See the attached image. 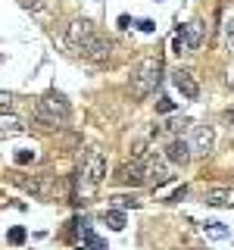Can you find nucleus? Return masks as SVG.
I'll return each mask as SVG.
<instances>
[{
    "label": "nucleus",
    "instance_id": "nucleus-25",
    "mask_svg": "<svg viewBox=\"0 0 234 250\" xmlns=\"http://www.w3.org/2000/svg\"><path fill=\"white\" fill-rule=\"evenodd\" d=\"M225 82H228V88H231V91H234V66H231V69H228V78H225Z\"/></svg>",
    "mask_w": 234,
    "mask_h": 250
},
{
    "label": "nucleus",
    "instance_id": "nucleus-20",
    "mask_svg": "<svg viewBox=\"0 0 234 250\" xmlns=\"http://www.w3.org/2000/svg\"><path fill=\"white\" fill-rule=\"evenodd\" d=\"M22 6H25V10H41L44 0H22Z\"/></svg>",
    "mask_w": 234,
    "mask_h": 250
},
{
    "label": "nucleus",
    "instance_id": "nucleus-12",
    "mask_svg": "<svg viewBox=\"0 0 234 250\" xmlns=\"http://www.w3.org/2000/svg\"><path fill=\"white\" fill-rule=\"evenodd\" d=\"M25 128L19 116H10V113H0V135H19Z\"/></svg>",
    "mask_w": 234,
    "mask_h": 250
},
{
    "label": "nucleus",
    "instance_id": "nucleus-22",
    "mask_svg": "<svg viewBox=\"0 0 234 250\" xmlns=\"http://www.w3.org/2000/svg\"><path fill=\"white\" fill-rule=\"evenodd\" d=\"M137 28H140V31H156V25H153L150 19H140V22H137Z\"/></svg>",
    "mask_w": 234,
    "mask_h": 250
},
{
    "label": "nucleus",
    "instance_id": "nucleus-11",
    "mask_svg": "<svg viewBox=\"0 0 234 250\" xmlns=\"http://www.w3.org/2000/svg\"><path fill=\"white\" fill-rule=\"evenodd\" d=\"M203 234H206V238L222 241V238H228V234H231V229L225 222H218V219H209V222H203Z\"/></svg>",
    "mask_w": 234,
    "mask_h": 250
},
{
    "label": "nucleus",
    "instance_id": "nucleus-24",
    "mask_svg": "<svg viewBox=\"0 0 234 250\" xmlns=\"http://www.w3.org/2000/svg\"><path fill=\"white\" fill-rule=\"evenodd\" d=\"M16 160H19V163H28V160H35V153H28V150H22L19 156H16Z\"/></svg>",
    "mask_w": 234,
    "mask_h": 250
},
{
    "label": "nucleus",
    "instance_id": "nucleus-14",
    "mask_svg": "<svg viewBox=\"0 0 234 250\" xmlns=\"http://www.w3.org/2000/svg\"><path fill=\"white\" fill-rule=\"evenodd\" d=\"M81 241H84V247H88V250H109V247H106V241H103V238H97V234H94L91 229H84V231H81Z\"/></svg>",
    "mask_w": 234,
    "mask_h": 250
},
{
    "label": "nucleus",
    "instance_id": "nucleus-17",
    "mask_svg": "<svg viewBox=\"0 0 234 250\" xmlns=\"http://www.w3.org/2000/svg\"><path fill=\"white\" fill-rule=\"evenodd\" d=\"M10 244H25V229H10Z\"/></svg>",
    "mask_w": 234,
    "mask_h": 250
},
{
    "label": "nucleus",
    "instance_id": "nucleus-8",
    "mask_svg": "<svg viewBox=\"0 0 234 250\" xmlns=\"http://www.w3.org/2000/svg\"><path fill=\"white\" fill-rule=\"evenodd\" d=\"M191 153H213V144H215V131L209 125H194V135H191Z\"/></svg>",
    "mask_w": 234,
    "mask_h": 250
},
{
    "label": "nucleus",
    "instance_id": "nucleus-13",
    "mask_svg": "<svg viewBox=\"0 0 234 250\" xmlns=\"http://www.w3.org/2000/svg\"><path fill=\"white\" fill-rule=\"evenodd\" d=\"M100 219H103L113 231H122L125 229V213H122V209H103V216H100Z\"/></svg>",
    "mask_w": 234,
    "mask_h": 250
},
{
    "label": "nucleus",
    "instance_id": "nucleus-15",
    "mask_svg": "<svg viewBox=\"0 0 234 250\" xmlns=\"http://www.w3.org/2000/svg\"><path fill=\"white\" fill-rule=\"evenodd\" d=\"M172 50H175L178 57H181V53H191V50H187V41H184L181 31H175V35H172Z\"/></svg>",
    "mask_w": 234,
    "mask_h": 250
},
{
    "label": "nucleus",
    "instance_id": "nucleus-9",
    "mask_svg": "<svg viewBox=\"0 0 234 250\" xmlns=\"http://www.w3.org/2000/svg\"><path fill=\"white\" fill-rule=\"evenodd\" d=\"M181 35H184V41H187V50L194 53L203 41H206V25H203V19H191V22L181 28Z\"/></svg>",
    "mask_w": 234,
    "mask_h": 250
},
{
    "label": "nucleus",
    "instance_id": "nucleus-21",
    "mask_svg": "<svg viewBox=\"0 0 234 250\" xmlns=\"http://www.w3.org/2000/svg\"><path fill=\"white\" fill-rule=\"evenodd\" d=\"M10 104H13V94H10V91H0V109L10 106Z\"/></svg>",
    "mask_w": 234,
    "mask_h": 250
},
{
    "label": "nucleus",
    "instance_id": "nucleus-1",
    "mask_svg": "<svg viewBox=\"0 0 234 250\" xmlns=\"http://www.w3.org/2000/svg\"><path fill=\"white\" fill-rule=\"evenodd\" d=\"M69 113H72V106H69V100L62 97L59 91H47L41 100L35 104V122L44 125V128H57L69 119Z\"/></svg>",
    "mask_w": 234,
    "mask_h": 250
},
{
    "label": "nucleus",
    "instance_id": "nucleus-4",
    "mask_svg": "<svg viewBox=\"0 0 234 250\" xmlns=\"http://www.w3.org/2000/svg\"><path fill=\"white\" fill-rule=\"evenodd\" d=\"M97 38H100L97 28H94L88 19H75V22H69V28H66V41L75 53H84Z\"/></svg>",
    "mask_w": 234,
    "mask_h": 250
},
{
    "label": "nucleus",
    "instance_id": "nucleus-26",
    "mask_svg": "<svg viewBox=\"0 0 234 250\" xmlns=\"http://www.w3.org/2000/svg\"><path fill=\"white\" fill-rule=\"evenodd\" d=\"M225 122H231V125H234V109H228V113H225Z\"/></svg>",
    "mask_w": 234,
    "mask_h": 250
},
{
    "label": "nucleus",
    "instance_id": "nucleus-18",
    "mask_svg": "<svg viewBox=\"0 0 234 250\" xmlns=\"http://www.w3.org/2000/svg\"><path fill=\"white\" fill-rule=\"evenodd\" d=\"M225 44H228V50L234 57V22H228V28H225Z\"/></svg>",
    "mask_w": 234,
    "mask_h": 250
},
{
    "label": "nucleus",
    "instance_id": "nucleus-23",
    "mask_svg": "<svg viewBox=\"0 0 234 250\" xmlns=\"http://www.w3.org/2000/svg\"><path fill=\"white\" fill-rule=\"evenodd\" d=\"M184 194H187V188L181 185V188H178V191H175V194H172V197H169V200H172V203H178V200H181V197H184Z\"/></svg>",
    "mask_w": 234,
    "mask_h": 250
},
{
    "label": "nucleus",
    "instance_id": "nucleus-3",
    "mask_svg": "<svg viewBox=\"0 0 234 250\" xmlns=\"http://www.w3.org/2000/svg\"><path fill=\"white\" fill-rule=\"evenodd\" d=\"M140 166H144V185L159 188V185H169L172 182V169H169V163H166V156H162V153H156V150L147 153L144 150Z\"/></svg>",
    "mask_w": 234,
    "mask_h": 250
},
{
    "label": "nucleus",
    "instance_id": "nucleus-19",
    "mask_svg": "<svg viewBox=\"0 0 234 250\" xmlns=\"http://www.w3.org/2000/svg\"><path fill=\"white\" fill-rule=\"evenodd\" d=\"M156 109H159V113H172V109H175V100H169V97H162L159 104H156Z\"/></svg>",
    "mask_w": 234,
    "mask_h": 250
},
{
    "label": "nucleus",
    "instance_id": "nucleus-2",
    "mask_svg": "<svg viewBox=\"0 0 234 250\" xmlns=\"http://www.w3.org/2000/svg\"><path fill=\"white\" fill-rule=\"evenodd\" d=\"M162 82V60L159 57H147L131 75V94L135 97H147L150 91H156V84Z\"/></svg>",
    "mask_w": 234,
    "mask_h": 250
},
{
    "label": "nucleus",
    "instance_id": "nucleus-5",
    "mask_svg": "<svg viewBox=\"0 0 234 250\" xmlns=\"http://www.w3.org/2000/svg\"><path fill=\"white\" fill-rule=\"evenodd\" d=\"M78 175L84 178V182H91V185H100L106 178V156L97 150V147H91L88 153H84V160H81V172Z\"/></svg>",
    "mask_w": 234,
    "mask_h": 250
},
{
    "label": "nucleus",
    "instance_id": "nucleus-6",
    "mask_svg": "<svg viewBox=\"0 0 234 250\" xmlns=\"http://www.w3.org/2000/svg\"><path fill=\"white\" fill-rule=\"evenodd\" d=\"M172 82H175V88L181 91L184 100H197L200 97V82H197V75H194L191 69H175V72H172Z\"/></svg>",
    "mask_w": 234,
    "mask_h": 250
},
{
    "label": "nucleus",
    "instance_id": "nucleus-16",
    "mask_svg": "<svg viewBox=\"0 0 234 250\" xmlns=\"http://www.w3.org/2000/svg\"><path fill=\"white\" fill-rule=\"evenodd\" d=\"M113 203H116L119 209H128V207H131V209H137V207H140V200H137V197H122V194H119V197H113Z\"/></svg>",
    "mask_w": 234,
    "mask_h": 250
},
{
    "label": "nucleus",
    "instance_id": "nucleus-7",
    "mask_svg": "<svg viewBox=\"0 0 234 250\" xmlns=\"http://www.w3.org/2000/svg\"><path fill=\"white\" fill-rule=\"evenodd\" d=\"M169 166H187L191 163V144H187L184 138H172L166 144V150H162Z\"/></svg>",
    "mask_w": 234,
    "mask_h": 250
},
{
    "label": "nucleus",
    "instance_id": "nucleus-10",
    "mask_svg": "<svg viewBox=\"0 0 234 250\" xmlns=\"http://www.w3.org/2000/svg\"><path fill=\"white\" fill-rule=\"evenodd\" d=\"M206 207L231 209V207H234V188H215V191H209V194H206Z\"/></svg>",
    "mask_w": 234,
    "mask_h": 250
}]
</instances>
